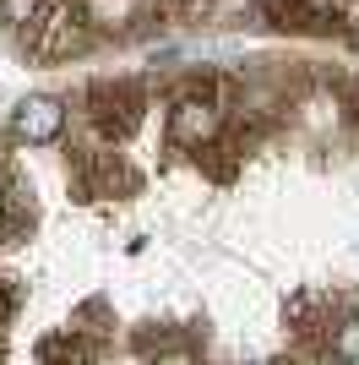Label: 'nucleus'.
I'll return each mask as SVG.
<instances>
[{"label": "nucleus", "mask_w": 359, "mask_h": 365, "mask_svg": "<svg viewBox=\"0 0 359 365\" xmlns=\"http://www.w3.org/2000/svg\"><path fill=\"white\" fill-rule=\"evenodd\" d=\"M224 131V104L212 98V93H180L175 104H169V142L175 148H212Z\"/></svg>", "instance_id": "obj_1"}, {"label": "nucleus", "mask_w": 359, "mask_h": 365, "mask_svg": "<svg viewBox=\"0 0 359 365\" xmlns=\"http://www.w3.org/2000/svg\"><path fill=\"white\" fill-rule=\"evenodd\" d=\"M60 131H66V109H60V98H22L11 115V137L28 142V148H44V142H55Z\"/></svg>", "instance_id": "obj_2"}, {"label": "nucleus", "mask_w": 359, "mask_h": 365, "mask_svg": "<svg viewBox=\"0 0 359 365\" xmlns=\"http://www.w3.org/2000/svg\"><path fill=\"white\" fill-rule=\"evenodd\" d=\"M261 16L278 22V28H294V33H332L338 28V16L321 0H261Z\"/></svg>", "instance_id": "obj_3"}, {"label": "nucleus", "mask_w": 359, "mask_h": 365, "mask_svg": "<svg viewBox=\"0 0 359 365\" xmlns=\"http://www.w3.org/2000/svg\"><path fill=\"white\" fill-rule=\"evenodd\" d=\"M44 16V0H0V22L11 33H22V28H33Z\"/></svg>", "instance_id": "obj_4"}, {"label": "nucleus", "mask_w": 359, "mask_h": 365, "mask_svg": "<svg viewBox=\"0 0 359 365\" xmlns=\"http://www.w3.org/2000/svg\"><path fill=\"white\" fill-rule=\"evenodd\" d=\"M332 354H343V360H359V317H348L332 338Z\"/></svg>", "instance_id": "obj_5"}]
</instances>
